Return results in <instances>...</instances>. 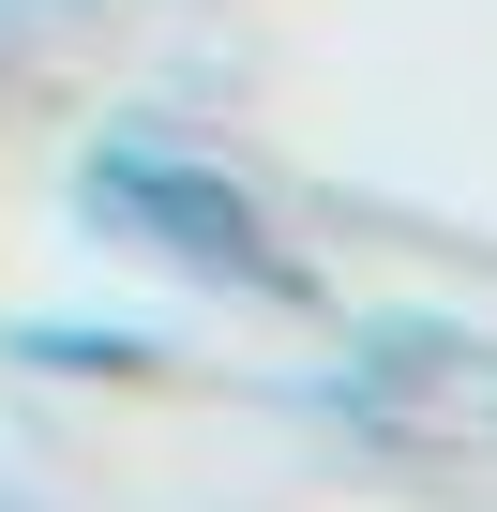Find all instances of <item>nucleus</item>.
<instances>
[{
  "instance_id": "nucleus-1",
  "label": "nucleus",
  "mask_w": 497,
  "mask_h": 512,
  "mask_svg": "<svg viewBox=\"0 0 497 512\" xmlns=\"http://www.w3.org/2000/svg\"><path fill=\"white\" fill-rule=\"evenodd\" d=\"M76 226L106 256H136V272L196 287V302H272V317L317 302V272H302V241L272 226V196L241 181L211 136H181V121H106L76 151Z\"/></svg>"
},
{
  "instance_id": "nucleus-2",
  "label": "nucleus",
  "mask_w": 497,
  "mask_h": 512,
  "mask_svg": "<svg viewBox=\"0 0 497 512\" xmlns=\"http://www.w3.org/2000/svg\"><path fill=\"white\" fill-rule=\"evenodd\" d=\"M332 422L422 482H497V332L467 317H377L332 362Z\"/></svg>"
},
{
  "instance_id": "nucleus-3",
  "label": "nucleus",
  "mask_w": 497,
  "mask_h": 512,
  "mask_svg": "<svg viewBox=\"0 0 497 512\" xmlns=\"http://www.w3.org/2000/svg\"><path fill=\"white\" fill-rule=\"evenodd\" d=\"M0 347H16L31 377H166V347H151V332H76V317H16Z\"/></svg>"
},
{
  "instance_id": "nucleus-4",
  "label": "nucleus",
  "mask_w": 497,
  "mask_h": 512,
  "mask_svg": "<svg viewBox=\"0 0 497 512\" xmlns=\"http://www.w3.org/2000/svg\"><path fill=\"white\" fill-rule=\"evenodd\" d=\"M0 512H46V497H31V482H0Z\"/></svg>"
}]
</instances>
